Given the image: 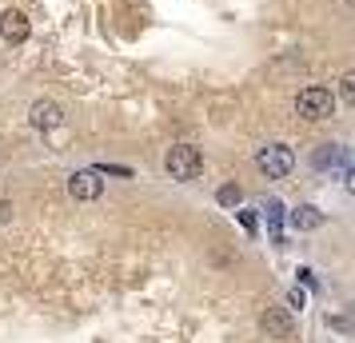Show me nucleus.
I'll return each mask as SVG.
<instances>
[{
	"instance_id": "obj_1",
	"label": "nucleus",
	"mask_w": 355,
	"mask_h": 343,
	"mask_svg": "<svg viewBox=\"0 0 355 343\" xmlns=\"http://www.w3.org/2000/svg\"><path fill=\"white\" fill-rule=\"evenodd\" d=\"M164 172H168V176H172L176 184L196 180V176L204 172V156H200V148H196V144H176V148H168V156H164Z\"/></svg>"
},
{
	"instance_id": "obj_2",
	"label": "nucleus",
	"mask_w": 355,
	"mask_h": 343,
	"mask_svg": "<svg viewBox=\"0 0 355 343\" xmlns=\"http://www.w3.org/2000/svg\"><path fill=\"white\" fill-rule=\"evenodd\" d=\"M295 112L304 116V120H327V116L336 112V96H331V88H323V84H307L304 92L295 96Z\"/></svg>"
},
{
	"instance_id": "obj_3",
	"label": "nucleus",
	"mask_w": 355,
	"mask_h": 343,
	"mask_svg": "<svg viewBox=\"0 0 355 343\" xmlns=\"http://www.w3.org/2000/svg\"><path fill=\"white\" fill-rule=\"evenodd\" d=\"M256 168L268 180H284V176H291V168H295V152L288 144H263L256 152Z\"/></svg>"
},
{
	"instance_id": "obj_4",
	"label": "nucleus",
	"mask_w": 355,
	"mask_h": 343,
	"mask_svg": "<svg viewBox=\"0 0 355 343\" xmlns=\"http://www.w3.org/2000/svg\"><path fill=\"white\" fill-rule=\"evenodd\" d=\"M68 192H72V200H96L104 192V180H100L96 168H84V172H76L68 180Z\"/></svg>"
},
{
	"instance_id": "obj_5",
	"label": "nucleus",
	"mask_w": 355,
	"mask_h": 343,
	"mask_svg": "<svg viewBox=\"0 0 355 343\" xmlns=\"http://www.w3.org/2000/svg\"><path fill=\"white\" fill-rule=\"evenodd\" d=\"M28 33H33V24H28V17H24V12H17V8L0 12V36H4L8 44H24V40H28Z\"/></svg>"
},
{
	"instance_id": "obj_6",
	"label": "nucleus",
	"mask_w": 355,
	"mask_h": 343,
	"mask_svg": "<svg viewBox=\"0 0 355 343\" xmlns=\"http://www.w3.org/2000/svg\"><path fill=\"white\" fill-rule=\"evenodd\" d=\"M311 164H315L320 172L347 168V164H352V148H343V144H320L315 152H311Z\"/></svg>"
},
{
	"instance_id": "obj_7",
	"label": "nucleus",
	"mask_w": 355,
	"mask_h": 343,
	"mask_svg": "<svg viewBox=\"0 0 355 343\" xmlns=\"http://www.w3.org/2000/svg\"><path fill=\"white\" fill-rule=\"evenodd\" d=\"M60 120H64V108H60L56 100H36V104H33V128L52 132Z\"/></svg>"
},
{
	"instance_id": "obj_8",
	"label": "nucleus",
	"mask_w": 355,
	"mask_h": 343,
	"mask_svg": "<svg viewBox=\"0 0 355 343\" xmlns=\"http://www.w3.org/2000/svg\"><path fill=\"white\" fill-rule=\"evenodd\" d=\"M259 327H263L272 340H288L291 335V319H288V311L284 308H268L263 315H259Z\"/></svg>"
},
{
	"instance_id": "obj_9",
	"label": "nucleus",
	"mask_w": 355,
	"mask_h": 343,
	"mask_svg": "<svg viewBox=\"0 0 355 343\" xmlns=\"http://www.w3.org/2000/svg\"><path fill=\"white\" fill-rule=\"evenodd\" d=\"M288 220H291V228H295V231H315V228H323V212L315 208V204H300V208H295Z\"/></svg>"
},
{
	"instance_id": "obj_10",
	"label": "nucleus",
	"mask_w": 355,
	"mask_h": 343,
	"mask_svg": "<svg viewBox=\"0 0 355 343\" xmlns=\"http://www.w3.org/2000/svg\"><path fill=\"white\" fill-rule=\"evenodd\" d=\"M263 216H268L272 244H279V240H284V204H279V200H263Z\"/></svg>"
},
{
	"instance_id": "obj_11",
	"label": "nucleus",
	"mask_w": 355,
	"mask_h": 343,
	"mask_svg": "<svg viewBox=\"0 0 355 343\" xmlns=\"http://www.w3.org/2000/svg\"><path fill=\"white\" fill-rule=\"evenodd\" d=\"M216 200H220V204H224V208H236V204H240V200H243L240 184H224V188H220V192H216Z\"/></svg>"
},
{
	"instance_id": "obj_12",
	"label": "nucleus",
	"mask_w": 355,
	"mask_h": 343,
	"mask_svg": "<svg viewBox=\"0 0 355 343\" xmlns=\"http://www.w3.org/2000/svg\"><path fill=\"white\" fill-rule=\"evenodd\" d=\"M339 96H343V100L355 108V72H347V76L339 80Z\"/></svg>"
},
{
	"instance_id": "obj_13",
	"label": "nucleus",
	"mask_w": 355,
	"mask_h": 343,
	"mask_svg": "<svg viewBox=\"0 0 355 343\" xmlns=\"http://www.w3.org/2000/svg\"><path fill=\"white\" fill-rule=\"evenodd\" d=\"M304 304H307V295L300 292V288H291V292H288V308L291 311H304Z\"/></svg>"
},
{
	"instance_id": "obj_14",
	"label": "nucleus",
	"mask_w": 355,
	"mask_h": 343,
	"mask_svg": "<svg viewBox=\"0 0 355 343\" xmlns=\"http://www.w3.org/2000/svg\"><path fill=\"white\" fill-rule=\"evenodd\" d=\"M343 188H347V196H355V164L343 168Z\"/></svg>"
},
{
	"instance_id": "obj_15",
	"label": "nucleus",
	"mask_w": 355,
	"mask_h": 343,
	"mask_svg": "<svg viewBox=\"0 0 355 343\" xmlns=\"http://www.w3.org/2000/svg\"><path fill=\"white\" fill-rule=\"evenodd\" d=\"M240 224H243L248 231H256V212H248V208H243V212H240Z\"/></svg>"
},
{
	"instance_id": "obj_16",
	"label": "nucleus",
	"mask_w": 355,
	"mask_h": 343,
	"mask_svg": "<svg viewBox=\"0 0 355 343\" xmlns=\"http://www.w3.org/2000/svg\"><path fill=\"white\" fill-rule=\"evenodd\" d=\"M8 220H12V204H8V200H0V224H8Z\"/></svg>"
},
{
	"instance_id": "obj_17",
	"label": "nucleus",
	"mask_w": 355,
	"mask_h": 343,
	"mask_svg": "<svg viewBox=\"0 0 355 343\" xmlns=\"http://www.w3.org/2000/svg\"><path fill=\"white\" fill-rule=\"evenodd\" d=\"M300 283H307V288H315V276H311L307 267H300Z\"/></svg>"
},
{
	"instance_id": "obj_18",
	"label": "nucleus",
	"mask_w": 355,
	"mask_h": 343,
	"mask_svg": "<svg viewBox=\"0 0 355 343\" xmlns=\"http://www.w3.org/2000/svg\"><path fill=\"white\" fill-rule=\"evenodd\" d=\"M339 4H347V8H355V0H339Z\"/></svg>"
}]
</instances>
